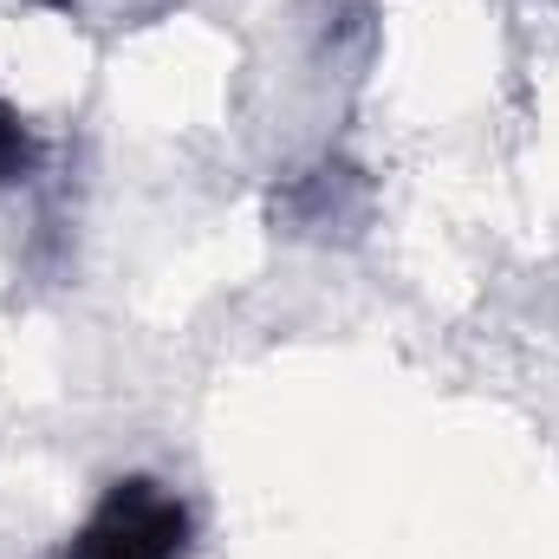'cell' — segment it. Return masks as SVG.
<instances>
[{"label":"cell","mask_w":559,"mask_h":559,"mask_svg":"<svg viewBox=\"0 0 559 559\" xmlns=\"http://www.w3.org/2000/svg\"><path fill=\"white\" fill-rule=\"evenodd\" d=\"M189 501L156 475H118L72 527L59 559H189Z\"/></svg>","instance_id":"cell-1"},{"label":"cell","mask_w":559,"mask_h":559,"mask_svg":"<svg viewBox=\"0 0 559 559\" xmlns=\"http://www.w3.org/2000/svg\"><path fill=\"white\" fill-rule=\"evenodd\" d=\"M39 169V138H33V124H26V111L7 98V85H0V189H13V182H26Z\"/></svg>","instance_id":"cell-2"}]
</instances>
